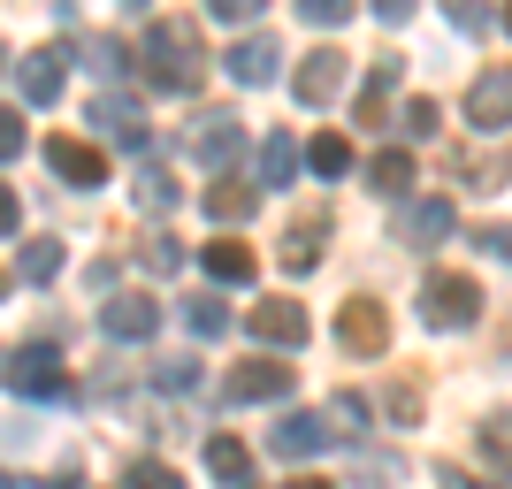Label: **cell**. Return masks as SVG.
<instances>
[{
    "instance_id": "15",
    "label": "cell",
    "mask_w": 512,
    "mask_h": 489,
    "mask_svg": "<svg viewBox=\"0 0 512 489\" xmlns=\"http://www.w3.org/2000/svg\"><path fill=\"white\" fill-rule=\"evenodd\" d=\"M16 85H23V100H31V107H54V100H62V46H39V54H23Z\"/></svg>"
},
{
    "instance_id": "12",
    "label": "cell",
    "mask_w": 512,
    "mask_h": 489,
    "mask_svg": "<svg viewBox=\"0 0 512 489\" xmlns=\"http://www.w3.org/2000/svg\"><path fill=\"white\" fill-rule=\"evenodd\" d=\"M268 444H276V459L306 467V459H321V451H329V421H321V413H283Z\"/></svg>"
},
{
    "instance_id": "32",
    "label": "cell",
    "mask_w": 512,
    "mask_h": 489,
    "mask_svg": "<svg viewBox=\"0 0 512 489\" xmlns=\"http://www.w3.org/2000/svg\"><path fill=\"white\" fill-rule=\"evenodd\" d=\"M451 31L482 39V31H497V16H490V8H474V0H459V8H451Z\"/></svg>"
},
{
    "instance_id": "6",
    "label": "cell",
    "mask_w": 512,
    "mask_h": 489,
    "mask_svg": "<svg viewBox=\"0 0 512 489\" xmlns=\"http://www.w3.org/2000/svg\"><path fill=\"white\" fill-rule=\"evenodd\" d=\"M46 169L62 176V184H77V192H100V176H107V153L92 146V138H46Z\"/></svg>"
},
{
    "instance_id": "44",
    "label": "cell",
    "mask_w": 512,
    "mask_h": 489,
    "mask_svg": "<svg viewBox=\"0 0 512 489\" xmlns=\"http://www.w3.org/2000/svg\"><path fill=\"white\" fill-rule=\"evenodd\" d=\"M497 31H512V8H505V16H497Z\"/></svg>"
},
{
    "instance_id": "1",
    "label": "cell",
    "mask_w": 512,
    "mask_h": 489,
    "mask_svg": "<svg viewBox=\"0 0 512 489\" xmlns=\"http://www.w3.org/2000/svg\"><path fill=\"white\" fill-rule=\"evenodd\" d=\"M207 77V39L192 16H153L146 31V85L153 92H199Z\"/></svg>"
},
{
    "instance_id": "46",
    "label": "cell",
    "mask_w": 512,
    "mask_h": 489,
    "mask_svg": "<svg viewBox=\"0 0 512 489\" xmlns=\"http://www.w3.org/2000/svg\"><path fill=\"white\" fill-rule=\"evenodd\" d=\"M0 291H8V276H0Z\"/></svg>"
},
{
    "instance_id": "43",
    "label": "cell",
    "mask_w": 512,
    "mask_h": 489,
    "mask_svg": "<svg viewBox=\"0 0 512 489\" xmlns=\"http://www.w3.org/2000/svg\"><path fill=\"white\" fill-rule=\"evenodd\" d=\"M283 489H329V482H321V474H299V482H283Z\"/></svg>"
},
{
    "instance_id": "10",
    "label": "cell",
    "mask_w": 512,
    "mask_h": 489,
    "mask_svg": "<svg viewBox=\"0 0 512 489\" xmlns=\"http://www.w3.org/2000/svg\"><path fill=\"white\" fill-rule=\"evenodd\" d=\"M291 92H299V107H329L344 92V54L337 46H314L299 62V77H291Z\"/></svg>"
},
{
    "instance_id": "18",
    "label": "cell",
    "mask_w": 512,
    "mask_h": 489,
    "mask_svg": "<svg viewBox=\"0 0 512 489\" xmlns=\"http://www.w3.org/2000/svg\"><path fill=\"white\" fill-rule=\"evenodd\" d=\"M199 260H207V276H214V283H253V268H260L245 237H214V245H207Z\"/></svg>"
},
{
    "instance_id": "17",
    "label": "cell",
    "mask_w": 512,
    "mask_h": 489,
    "mask_svg": "<svg viewBox=\"0 0 512 489\" xmlns=\"http://www.w3.org/2000/svg\"><path fill=\"white\" fill-rule=\"evenodd\" d=\"M207 474H214V482H230V489H253V451L214 428V436H207Z\"/></svg>"
},
{
    "instance_id": "21",
    "label": "cell",
    "mask_w": 512,
    "mask_h": 489,
    "mask_svg": "<svg viewBox=\"0 0 512 489\" xmlns=\"http://www.w3.org/2000/svg\"><path fill=\"white\" fill-rule=\"evenodd\" d=\"M207 214H214V222H245V214H253V184L214 176V184H207Z\"/></svg>"
},
{
    "instance_id": "19",
    "label": "cell",
    "mask_w": 512,
    "mask_h": 489,
    "mask_svg": "<svg viewBox=\"0 0 512 489\" xmlns=\"http://www.w3.org/2000/svg\"><path fill=\"white\" fill-rule=\"evenodd\" d=\"M299 161H306V153L291 146V130H276V138L260 146V184H268V192H283V184L299 176Z\"/></svg>"
},
{
    "instance_id": "34",
    "label": "cell",
    "mask_w": 512,
    "mask_h": 489,
    "mask_svg": "<svg viewBox=\"0 0 512 489\" xmlns=\"http://www.w3.org/2000/svg\"><path fill=\"white\" fill-rule=\"evenodd\" d=\"M138 260H146L153 276H169L176 260H184V245H176V237H153V245H146V253H138Z\"/></svg>"
},
{
    "instance_id": "3",
    "label": "cell",
    "mask_w": 512,
    "mask_h": 489,
    "mask_svg": "<svg viewBox=\"0 0 512 489\" xmlns=\"http://www.w3.org/2000/svg\"><path fill=\"white\" fill-rule=\"evenodd\" d=\"M8 390L54 405V398H69V367L54 360V344H23V352H8Z\"/></svg>"
},
{
    "instance_id": "42",
    "label": "cell",
    "mask_w": 512,
    "mask_h": 489,
    "mask_svg": "<svg viewBox=\"0 0 512 489\" xmlns=\"http://www.w3.org/2000/svg\"><path fill=\"white\" fill-rule=\"evenodd\" d=\"M444 489H512V482H482V474H467V467H444Z\"/></svg>"
},
{
    "instance_id": "39",
    "label": "cell",
    "mask_w": 512,
    "mask_h": 489,
    "mask_svg": "<svg viewBox=\"0 0 512 489\" xmlns=\"http://www.w3.org/2000/svg\"><path fill=\"white\" fill-rule=\"evenodd\" d=\"M390 413H398V421H421V390H413V383H390Z\"/></svg>"
},
{
    "instance_id": "25",
    "label": "cell",
    "mask_w": 512,
    "mask_h": 489,
    "mask_svg": "<svg viewBox=\"0 0 512 489\" xmlns=\"http://www.w3.org/2000/svg\"><path fill=\"white\" fill-rule=\"evenodd\" d=\"M16 268H23V283H54L62 276V245H54V237H31Z\"/></svg>"
},
{
    "instance_id": "24",
    "label": "cell",
    "mask_w": 512,
    "mask_h": 489,
    "mask_svg": "<svg viewBox=\"0 0 512 489\" xmlns=\"http://www.w3.org/2000/svg\"><path fill=\"white\" fill-rule=\"evenodd\" d=\"M306 169H314V176H329V184H337V176L352 169V146H344L337 130H321L314 146H306Z\"/></svg>"
},
{
    "instance_id": "40",
    "label": "cell",
    "mask_w": 512,
    "mask_h": 489,
    "mask_svg": "<svg viewBox=\"0 0 512 489\" xmlns=\"http://www.w3.org/2000/svg\"><path fill=\"white\" fill-rule=\"evenodd\" d=\"M406 130L428 138V130H436V100H406Z\"/></svg>"
},
{
    "instance_id": "28",
    "label": "cell",
    "mask_w": 512,
    "mask_h": 489,
    "mask_svg": "<svg viewBox=\"0 0 512 489\" xmlns=\"http://www.w3.org/2000/svg\"><path fill=\"white\" fill-rule=\"evenodd\" d=\"M85 62H92V77H100V85H115L130 54H123V39H92V46H85Z\"/></svg>"
},
{
    "instance_id": "13",
    "label": "cell",
    "mask_w": 512,
    "mask_h": 489,
    "mask_svg": "<svg viewBox=\"0 0 512 489\" xmlns=\"http://www.w3.org/2000/svg\"><path fill=\"white\" fill-rule=\"evenodd\" d=\"M222 69H230L237 85H268V77L283 69V46L268 39V31H245V39H237L230 54H222Z\"/></svg>"
},
{
    "instance_id": "35",
    "label": "cell",
    "mask_w": 512,
    "mask_h": 489,
    "mask_svg": "<svg viewBox=\"0 0 512 489\" xmlns=\"http://www.w3.org/2000/svg\"><path fill=\"white\" fill-rule=\"evenodd\" d=\"M474 245H482V253H497V260H512V222H482V230H474Z\"/></svg>"
},
{
    "instance_id": "26",
    "label": "cell",
    "mask_w": 512,
    "mask_h": 489,
    "mask_svg": "<svg viewBox=\"0 0 512 489\" xmlns=\"http://www.w3.org/2000/svg\"><path fill=\"white\" fill-rule=\"evenodd\" d=\"M482 459L512 474V413H490V421H482Z\"/></svg>"
},
{
    "instance_id": "27",
    "label": "cell",
    "mask_w": 512,
    "mask_h": 489,
    "mask_svg": "<svg viewBox=\"0 0 512 489\" xmlns=\"http://www.w3.org/2000/svg\"><path fill=\"white\" fill-rule=\"evenodd\" d=\"M169 199H176L169 169H153V161H146V169H138V207H146V214H169Z\"/></svg>"
},
{
    "instance_id": "14",
    "label": "cell",
    "mask_w": 512,
    "mask_h": 489,
    "mask_svg": "<svg viewBox=\"0 0 512 489\" xmlns=\"http://www.w3.org/2000/svg\"><path fill=\"white\" fill-rule=\"evenodd\" d=\"M398 230H406V245H421V253H428V245H444V237L459 230V207H451V199H413Z\"/></svg>"
},
{
    "instance_id": "38",
    "label": "cell",
    "mask_w": 512,
    "mask_h": 489,
    "mask_svg": "<svg viewBox=\"0 0 512 489\" xmlns=\"http://www.w3.org/2000/svg\"><path fill=\"white\" fill-rule=\"evenodd\" d=\"M207 16H214V23H253V16H260V0H214Z\"/></svg>"
},
{
    "instance_id": "33",
    "label": "cell",
    "mask_w": 512,
    "mask_h": 489,
    "mask_svg": "<svg viewBox=\"0 0 512 489\" xmlns=\"http://www.w3.org/2000/svg\"><path fill=\"white\" fill-rule=\"evenodd\" d=\"M299 16L314 23V31H329V23L344 31V16H352V8H344V0H299Z\"/></svg>"
},
{
    "instance_id": "8",
    "label": "cell",
    "mask_w": 512,
    "mask_h": 489,
    "mask_svg": "<svg viewBox=\"0 0 512 489\" xmlns=\"http://www.w3.org/2000/svg\"><path fill=\"white\" fill-rule=\"evenodd\" d=\"M100 329H107L115 344H138V337H153V329H161V306H153L146 291H115V298L100 306Z\"/></svg>"
},
{
    "instance_id": "4",
    "label": "cell",
    "mask_w": 512,
    "mask_h": 489,
    "mask_svg": "<svg viewBox=\"0 0 512 489\" xmlns=\"http://www.w3.org/2000/svg\"><path fill=\"white\" fill-rule=\"evenodd\" d=\"M237 146H245V123H237L230 107H214V115H192V123H184V153H192V161H207V169L237 161Z\"/></svg>"
},
{
    "instance_id": "5",
    "label": "cell",
    "mask_w": 512,
    "mask_h": 489,
    "mask_svg": "<svg viewBox=\"0 0 512 489\" xmlns=\"http://www.w3.org/2000/svg\"><path fill=\"white\" fill-rule=\"evenodd\" d=\"M245 329H253L268 352H299L306 344V306L299 298H260L253 314H245Z\"/></svg>"
},
{
    "instance_id": "9",
    "label": "cell",
    "mask_w": 512,
    "mask_h": 489,
    "mask_svg": "<svg viewBox=\"0 0 512 489\" xmlns=\"http://www.w3.org/2000/svg\"><path fill=\"white\" fill-rule=\"evenodd\" d=\"M283 390H291V367L283 360H237L230 383H222V398L230 405H260V398H283Z\"/></svg>"
},
{
    "instance_id": "29",
    "label": "cell",
    "mask_w": 512,
    "mask_h": 489,
    "mask_svg": "<svg viewBox=\"0 0 512 489\" xmlns=\"http://www.w3.org/2000/svg\"><path fill=\"white\" fill-rule=\"evenodd\" d=\"M383 107H390V62H375V77H367V100H360V123L375 130V123H383Z\"/></svg>"
},
{
    "instance_id": "30",
    "label": "cell",
    "mask_w": 512,
    "mask_h": 489,
    "mask_svg": "<svg viewBox=\"0 0 512 489\" xmlns=\"http://www.w3.org/2000/svg\"><path fill=\"white\" fill-rule=\"evenodd\" d=\"M123 489H184V482H176V467H161V459H138Z\"/></svg>"
},
{
    "instance_id": "7",
    "label": "cell",
    "mask_w": 512,
    "mask_h": 489,
    "mask_svg": "<svg viewBox=\"0 0 512 489\" xmlns=\"http://www.w3.org/2000/svg\"><path fill=\"white\" fill-rule=\"evenodd\" d=\"M337 344H344V352H360V360H375V352L390 344V314L375 306V298H352V306L337 314Z\"/></svg>"
},
{
    "instance_id": "41",
    "label": "cell",
    "mask_w": 512,
    "mask_h": 489,
    "mask_svg": "<svg viewBox=\"0 0 512 489\" xmlns=\"http://www.w3.org/2000/svg\"><path fill=\"white\" fill-rule=\"evenodd\" d=\"M16 230H23V207H16V192L0 184V237H16Z\"/></svg>"
},
{
    "instance_id": "16",
    "label": "cell",
    "mask_w": 512,
    "mask_h": 489,
    "mask_svg": "<svg viewBox=\"0 0 512 489\" xmlns=\"http://www.w3.org/2000/svg\"><path fill=\"white\" fill-rule=\"evenodd\" d=\"M321 237H329V207H314V214H306V222H291V237H283V245H276L291 276H306V268H321Z\"/></svg>"
},
{
    "instance_id": "36",
    "label": "cell",
    "mask_w": 512,
    "mask_h": 489,
    "mask_svg": "<svg viewBox=\"0 0 512 489\" xmlns=\"http://www.w3.org/2000/svg\"><path fill=\"white\" fill-rule=\"evenodd\" d=\"M329 428H367V398H352V390H344V398L329 405Z\"/></svg>"
},
{
    "instance_id": "11",
    "label": "cell",
    "mask_w": 512,
    "mask_h": 489,
    "mask_svg": "<svg viewBox=\"0 0 512 489\" xmlns=\"http://www.w3.org/2000/svg\"><path fill=\"white\" fill-rule=\"evenodd\" d=\"M467 123L474 130H505L512 123V69H482L467 85Z\"/></svg>"
},
{
    "instance_id": "2",
    "label": "cell",
    "mask_w": 512,
    "mask_h": 489,
    "mask_svg": "<svg viewBox=\"0 0 512 489\" xmlns=\"http://www.w3.org/2000/svg\"><path fill=\"white\" fill-rule=\"evenodd\" d=\"M421 321L428 329H474L482 321V283L459 276V268H436L421 283Z\"/></svg>"
},
{
    "instance_id": "37",
    "label": "cell",
    "mask_w": 512,
    "mask_h": 489,
    "mask_svg": "<svg viewBox=\"0 0 512 489\" xmlns=\"http://www.w3.org/2000/svg\"><path fill=\"white\" fill-rule=\"evenodd\" d=\"M16 153H23V115L0 107V161H16Z\"/></svg>"
},
{
    "instance_id": "45",
    "label": "cell",
    "mask_w": 512,
    "mask_h": 489,
    "mask_svg": "<svg viewBox=\"0 0 512 489\" xmlns=\"http://www.w3.org/2000/svg\"><path fill=\"white\" fill-rule=\"evenodd\" d=\"M0 69H8V46H0Z\"/></svg>"
},
{
    "instance_id": "23",
    "label": "cell",
    "mask_w": 512,
    "mask_h": 489,
    "mask_svg": "<svg viewBox=\"0 0 512 489\" xmlns=\"http://www.w3.org/2000/svg\"><path fill=\"white\" fill-rule=\"evenodd\" d=\"M92 130L138 138V100H130V92H100V100H92Z\"/></svg>"
},
{
    "instance_id": "20",
    "label": "cell",
    "mask_w": 512,
    "mask_h": 489,
    "mask_svg": "<svg viewBox=\"0 0 512 489\" xmlns=\"http://www.w3.org/2000/svg\"><path fill=\"white\" fill-rule=\"evenodd\" d=\"M367 184H375V192H413V153H398V146H383L375 153V161H367Z\"/></svg>"
},
{
    "instance_id": "22",
    "label": "cell",
    "mask_w": 512,
    "mask_h": 489,
    "mask_svg": "<svg viewBox=\"0 0 512 489\" xmlns=\"http://www.w3.org/2000/svg\"><path fill=\"white\" fill-rule=\"evenodd\" d=\"M184 321H192V337H230V306H222V291H199V298H184Z\"/></svg>"
},
{
    "instance_id": "31",
    "label": "cell",
    "mask_w": 512,
    "mask_h": 489,
    "mask_svg": "<svg viewBox=\"0 0 512 489\" xmlns=\"http://www.w3.org/2000/svg\"><path fill=\"white\" fill-rule=\"evenodd\" d=\"M153 383H161V390H192V383H199V360H184V352H176V360L153 367Z\"/></svg>"
}]
</instances>
